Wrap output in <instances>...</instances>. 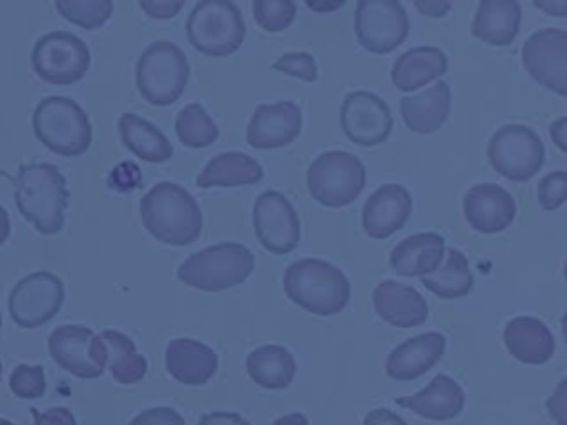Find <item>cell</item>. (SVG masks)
I'll return each mask as SVG.
<instances>
[{
  "instance_id": "cell-1",
  "label": "cell",
  "mask_w": 567,
  "mask_h": 425,
  "mask_svg": "<svg viewBox=\"0 0 567 425\" xmlns=\"http://www.w3.org/2000/svg\"><path fill=\"white\" fill-rule=\"evenodd\" d=\"M140 217L151 237L168 246H190L202 235L197 199L175 182H159L140 201Z\"/></svg>"
},
{
  "instance_id": "cell-2",
  "label": "cell",
  "mask_w": 567,
  "mask_h": 425,
  "mask_svg": "<svg viewBox=\"0 0 567 425\" xmlns=\"http://www.w3.org/2000/svg\"><path fill=\"white\" fill-rule=\"evenodd\" d=\"M16 206L20 215L42 235H55L64 226L69 206L66 177L58 166L40 162L20 166L13 179Z\"/></svg>"
},
{
  "instance_id": "cell-3",
  "label": "cell",
  "mask_w": 567,
  "mask_h": 425,
  "mask_svg": "<svg viewBox=\"0 0 567 425\" xmlns=\"http://www.w3.org/2000/svg\"><path fill=\"white\" fill-rule=\"evenodd\" d=\"M284 292L310 314H339L350 301L348 277L326 259L303 257L284 270Z\"/></svg>"
},
{
  "instance_id": "cell-4",
  "label": "cell",
  "mask_w": 567,
  "mask_h": 425,
  "mask_svg": "<svg viewBox=\"0 0 567 425\" xmlns=\"http://www.w3.org/2000/svg\"><path fill=\"white\" fill-rule=\"evenodd\" d=\"M33 133L44 148L62 157L84 155L93 139V128L84 108L64 95L40 100L31 117Z\"/></svg>"
},
{
  "instance_id": "cell-5",
  "label": "cell",
  "mask_w": 567,
  "mask_h": 425,
  "mask_svg": "<svg viewBox=\"0 0 567 425\" xmlns=\"http://www.w3.org/2000/svg\"><path fill=\"white\" fill-rule=\"evenodd\" d=\"M255 270V255L237 241H224L193 252L177 268V279L204 292H219L244 283Z\"/></svg>"
},
{
  "instance_id": "cell-6",
  "label": "cell",
  "mask_w": 567,
  "mask_h": 425,
  "mask_svg": "<svg viewBox=\"0 0 567 425\" xmlns=\"http://www.w3.org/2000/svg\"><path fill=\"white\" fill-rule=\"evenodd\" d=\"M190 75L186 53L171 40L151 42L135 64L140 95L153 106H168L179 100Z\"/></svg>"
},
{
  "instance_id": "cell-7",
  "label": "cell",
  "mask_w": 567,
  "mask_h": 425,
  "mask_svg": "<svg viewBox=\"0 0 567 425\" xmlns=\"http://www.w3.org/2000/svg\"><path fill=\"white\" fill-rule=\"evenodd\" d=\"M188 42L204 55L226 58L246 38V22L233 0H199L186 18Z\"/></svg>"
},
{
  "instance_id": "cell-8",
  "label": "cell",
  "mask_w": 567,
  "mask_h": 425,
  "mask_svg": "<svg viewBox=\"0 0 567 425\" xmlns=\"http://www.w3.org/2000/svg\"><path fill=\"white\" fill-rule=\"evenodd\" d=\"M306 186L312 199L321 206L343 208L361 195L365 186V166L352 153L326 151L308 166Z\"/></svg>"
},
{
  "instance_id": "cell-9",
  "label": "cell",
  "mask_w": 567,
  "mask_h": 425,
  "mask_svg": "<svg viewBox=\"0 0 567 425\" xmlns=\"http://www.w3.org/2000/svg\"><path fill=\"white\" fill-rule=\"evenodd\" d=\"M487 159L498 175L512 182H527L540 173L545 146L534 128L505 124L489 137Z\"/></svg>"
},
{
  "instance_id": "cell-10",
  "label": "cell",
  "mask_w": 567,
  "mask_h": 425,
  "mask_svg": "<svg viewBox=\"0 0 567 425\" xmlns=\"http://www.w3.org/2000/svg\"><path fill=\"white\" fill-rule=\"evenodd\" d=\"M31 66L49 84H75L91 66V51L82 38L69 31H49L35 40Z\"/></svg>"
},
{
  "instance_id": "cell-11",
  "label": "cell",
  "mask_w": 567,
  "mask_h": 425,
  "mask_svg": "<svg viewBox=\"0 0 567 425\" xmlns=\"http://www.w3.org/2000/svg\"><path fill=\"white\" fill-rule=\"evenodd\" d=\"M49 356L58 367L78 379H100L106 370V345L86 325H58L47 341Z\"/></svg>"
},
{
  "instance_id": "cell-12",
  "label": "cell",
  "mask_w": 567,
  "mask_h": 425,
  "mask_svg": "<svg viewBox=\"0 0 567 425\" xmlns=\"http://www.w3.org/2000/svg\"><path fill=\"white\" fill-rule=\"evenodd\" d=\"M408 31L410 20L399 0H357L354 33L365 51L390 53L403 44Z\"/></svg>"
},
{
  "instance_id": "cell-13",
  "label": "cell",
  "mask_w": 567,
  "mask_h": 425,
  "mask_svg": "<svg viewBox=\"0 0 567 425\" xmlns=\"http://www.w3.org/2000/svg\"><path fill=\"white\" fill-rule=\"evenodd\" d=\"M64 283L58 274L40 270L22 277L9 294V314L20 328H40L62 308Z\"/></svg>"
},
{
  "instance_id": "cell-14",
  "label": "cell",
  "mask_w": 567,
  "mask_h": 425,
  "mask_svg": "<svg viewBox=\"0 0 567 425\" xmlns=\"http://www.w3.org/2000/svg\"><path fill=\"white\" fill-rule=\"evenodd\" d=\"M525 71L551 93L567 97V31L545 27L534 31L520 51Z\"/></svg>"
},
{
  "instance_id": "cell-15",
  "label": "cell",
  "mask_w": 567,
  "mask_h": 425,
  "mask_svg": "<svg viewBox=\"0 0 567 425\" xmlns=\"http://www.w3.org/2000/svg\"><path fill=\"white\" fill-rule=\"evenodd\" d=\"M339 122L346 137L363 148L383 144L394 124L385 100L370 91H350L341 102Z\"/></svg>"
},
{
  "instance_id": "cell-16",
  "label": "cell",
  "mask_w": 567,
  "mask_h": 425,
  "mask_svg": "<svg viewBox=\"0 0 567 425\" xmlns=\"http://www.w3.org/2000/svg\"><path fill=\"white\" fill-rule=\"evenodd\" d=\"M252 226L259 243L272 255H286L301 239L299 215L279 190H264L252 206Z\"/></svg>"
},
{
  "instance_id": "cell-17",
  "label": "cell",
  "mask_w": 567,
  "mask_h": 425,
  "mask_svg": "<svg viewBox=\"0 0 567 425\" xmlns=\"http://www.w3.org/2000/svg\"><path fill=\"white\" fill-rule=\"evenodd\" d=\"M301 133V108L295 102L259 104L246 126V142L252 148L272 151L295 142Z\"/></svg>"
},
{
  "instance_id": "cell-18",
  "label": "cell",
  "mask_w": 567,
  "mask_h": 425,
  "mask_svg": "<svg viewBox=\"0 0 567 425\" xmlns=\"http://www.w3.org/2000/svg\"><path fill=\"white\" fill-rule=\"evenodd\" d=\"M412 212V195L401 184L379 186L363 204L361 226L372 239H388L405 226Z\"/></svg>"
},
{
  "instance_id": "cell-19",
  "label": "cell",
  "mask_w": 567,
  "mask_h": 425,
  "mask_svg": "<svg viewBox=\"0 0 567 425\" xmlns=\"http://www.w3.org/2000/svg\"><path fill=\"white\" fill-rule=\"evenodd\" d=\"M463 215L474 230L483 235H496L514 221L516 201L498 184H476L465 193Z\"/></svg>"
},
{
  "instance_id": "cell-20",
  "label": "cell",
  "mask_w": 567,
  "mask_h": 425,
  "mask_svg": "<svg viewBox=\"0 0 567 425\" xmlns=\"http://www.w3.org/2000/svg\"><path fill=\"white\" fill-rule=\"evenodd\" d=\"M164 365L171 379H175L182 385H206L217 367H219V356L217 352L190 336H177L171 339L166 350H164Z\"/></svg>"
},
{
  "instance_id": "cell-21",
  "label": "cell",
  "mask_w": 567,
  "mask_h": 425,
  "mask_svg": "<svg viewBox=\"0 0 567 425\" xmlns=\"http://www.w3.org/2000/svg\"><path fill=\"white\" fill-rule=\"evenodd\" d=\"M445 352V336L441 332H423L401 341L385 359V374L394 381H414L430 372Z\"/></svg>"
},
{
  "instance_id": "cell-22",
  "label": "cell",
  "mask_w": 567,
  "mask_h": 425,
  "mask_svg": "<svg viewBox=\"0 0 567 425\" xmlns=\"http://www.w3.org/2000/svg\"><path fill=\"white\" fill-rule=\"evenodd\" d=\"M394 405L410 410L427 421H452L465 407L463 387L447 374H436L425 387L414 394L396 396Z\"/></svg>"
},
{
  "instance_id": "cell-23",
  "label": "cell",
  "mask_w": 567,
  "mask_h": 425,
  "mask_svg": "<svg viewBox=\"0 0 567 425\" xmlns=\"http://www.w3.org/2000/svg\"><path fill=\"white\" fill-rule=\"evenodd\" d=\"M374 312L394 328H416L427 321V301L405 283L381 281L372 292Z\"/></svg>"
},
{
  "instance_id": "cell-24",
  "label": "cell",
  "mask_w": 567,
  "mask_h": 425,
  "mask_svg": "<svg viewBox=\"0 0 567 425\" xmlns=\"http://www.w3.org/2000/svg\"><path fill=\"white\" fill-rule=\"evenodd\" d=\"M503 343L507 352L525 365H543L556 352L551 330L536 317H514L503 328Z\"/></svg>"
},
{
  "instance_id": "cell-25",
  "label": "cell",
  "mask_w": 567,
  "mask_h": 425,
  "mask_svg": "<svg viewBox=\"0 0 567 425\" xmlns=\"http://www.w3.org/2000/svg\"><path fill=\"white\" fill-rule=\"evenodd\" d=\"M403 124L419 135L439 131L452 111V89L447 82H434L430 89L408 95L399 102Z\"/></svg>"
},
{
  "instance_id": "cell-26",
  "label": "cell",
  "mask_w": 567,
  "mask_h": 425,
  "mask_svg": "<svg viewBox=\"0 0 567 425\" xmlns=\"http://www.w3.org/2000/svg\"><path fill=\"white\" fill-rule=\"evenodd\" d=\"M445 257V239L436 232H416L399 241L390 252V266L399 277H427Z\"/></svg>"
},
{
  "instance_id": "cell-27",
  "label": "cell",
  "mask_w": 567,
  "mask_h": 425,
  "mask_svg": "<svg viewBox=\"0 0 567 425\" xmlns=\"http://www.w3.org/2000/svg\"><path fill=\"white\" fill-rule=\"evenodd\" d=\"M518 0H481L472 20V35L492 46H509L520 31Z\"/></svg>"
},
{
  "instance_id": "cell-28",
  "label": "cell",
  "mask_w": 567,
  "mask_h": 425,
  "mask_svg": "<svg viewBox=\"0 0 567 425\" xmlns=\"http://www.w3.org/2000/svg\"><path fill=\"white\" fill-rule=\"evenodd\" d=\"M447 73V55L439 46H412L392 64V84L399 91H416Z\"/></svg>"
},
{
  "instance_id": "cell-29",
  "label": "cell",
  "mask_w": 567,
  "mask_h": 425,
  "mask_svg": "<svg viewBox=\"0 0 567 425\" xmlns=\"http://www.w3.org/2000/svg\"><path fill=\"white\" fill-rule=\"evenodd\" d=\"M261 179H264V166L255 157L246 153L228 151L206 162V166L197 177V186L233 188V186H252V184H259Z\"/></svg>"
},
{
  "instance_id": "cell-30",
  "label": "cell",
  "mask_w": 567,
  "mask_h": 425,
  "mask_svg": "<svg viewBox=\"0 0 567 425\" xmlns=\"http://www.w3.org/2000/svg\"><path fill=\"white\" fill-rule=\"evenodd\" d=\"M117 133L122 144L142 162L162 164L173 157L168 137L153 122L135 113H122L117 117Z\"/></svg>"
},
{
  "instance_id": "cell-31",
  "label": "cell",
  "mask_w": 567,
  "mask_h": 425,
  "mask_svg": "<svg viewBox=\"0 0 567 425\" xmlns=\"http://www.w3.org/2000/svg\"><path fill=\"white\" fill-rule=\"evenodd\" d=\"M246 372L250 381L264 390H286L297 374V363L290 350L268 343L246 356Z\"/></svg>"
},
{
  "instance_id": "cell-32",
  "label": "cell",
  "mask_w": 567,
  "mask_h": 425,
  "mask_svg": "<svg viewBox=\"0 0 567 425\" xmlns=\"http://www.w3.org/2000/svg\"><path fill=\"white\" fill-rule=\"evenodd\" d=\"M100 336L106 345V354H109L106 367H109L113 381L120 385L140 383L146 376L148 363H146L144 354L137 352L133 339L113 328L104 330Z\"/></svg>"
},
{
  "instance_id": "cell-33",
  "label": "cell",
  "mask_w": 567,
  "mask_h": 425,
  "mask_svg": "<svg viewBox=\"0 0 567 425\" xmlns=\"http://www.w3.org/2000/svg\"><path fill=\"white\" fill-rule=\"evenodd\" d=\"M421 283L439 299H461L472 292L474 277L467 257L456 248H445V261L432 274L421 277Z\"/></svg>"
},
{
  "instance_id": "cell-34",
  "label": "cell",
  "mask_w": 567,
  "mask_h": 425,
  "mask_svg": "<svg viewBox=\"0 0 567 425\" xmlns=\"http://www.w3.org/2000/svg\"><path fill=\"white\" fill-rule=\"evenodd\" d=\"M175 133L186 148H206L219 137L217 124L199 102H190L177 113Z\"/></svg>"
},
{
  "instance_id": "cell-35",
  "label": "cell",
  "mask_w": 567,
  "mask_h": 425,
  "mask_svg": "<svg viewBox=\"0 0 567 425\" xmlns=\"http://www.w3.org/2000/svg\"><path fill=\"white\" fill-rule=\"evenodd\" d=\"M58 13L82 29H100L113 15V0H53Z\"/></svg>"
},
{
  "instance_id": "cell-36",
  "label": "cell",
  "mask_w": 567,
  "mask_h": 425,
  "mask_svg": "<svg viewBox=\"0 0 567 425\" xmlns=\"http://www.w3.org/2000/svg\"><path fill=\"white\" fill-rule=\"evenodd\" d=\"M295 0H252V18L268 33L286 31L295 22Z\"/></svg>"
},
{
  "instance_id": "cell-37",
  "label": "cell",
  "mask_w": 567,
  "mask_h": 425,
  "mask_svg": "<svg viewBox=\"0 0 567 425\" xmlns=\"http://www.w3.org/2000/svg\"><path fill=\"white\" fill-rule=\"evenodd\" d=\"M9 387L18 398H24V401L40 398L47 390L44 367L42 365H29V363L16 365L11 376H9Z\"/></svg>"
},
{
  "instance_id": "cell-38",
  "label": "cell",
  "mask_w": 567,
  "mask_h": 425,
  "mask_svg": "<svg viewBox=\"0 0 567 425\" xmlns=\"http://www.w3.org/2000/svg\"><path fill=\"white\" fill-rule=\"evenodd\" d=\"M567 201V173L551 170L538 184V204L543 210H558Z\"/></svg>"
},
{
  "instance_id": "cell-39",
  "label": "cell",
  "mask_w": 567,
  "mask_h": 425,
  "mask_svg": "<svg viewBox=\"0 0 567 425\" xmlns=\"http://www.w3.org/2000/svg\"><path fill=\"white\" fill-rule=\"evenodd\" d=\"M272 66L277 71H281L286 75H292V77H299L303 82H315L317 80V62L310 53H303V51L284 53Z\"/></svg>"
},
{
  "instance_id": "cell-40",
  "label": "cell",
  "mask_w": 567,
  "mask_h": 425,
  "mask_svg": "<svg viewBox=\"0 0 567 425\" xmlns=\"http://www.w3.org/2000/svg\"><path fill=\"white\" fill-rule=\"evenodd\" d=\"M128 425H186V421L177 410L157 405V407H148V410H142L140 414H135Z\"/></svg>"
},
{
  "instance_id": "cell-41",
  "label": "cell",
  "mask_w": 567,
  "mask_h": 425,
  "mask_svg": "<svg viewBox=\"0 0 567 425\" xmlns=\"http://www.w3.org/2000/svg\"><path fill=\"white\" fill-rule=\"evenodd\" d=\"M545 410L556 425H567V376L547 396Z\"/></svg>"
},
{
  "instance_id": "cell-42",
  "label": "cell",
  "mask_w": 567,
  "mask_h": 425,
  "mask_svg": "<svg viewBox=\"0 0 567 425\" xmlns=\"http://www.w3.org/2000/svg\"><path fill=\"white\" fill-rule=\"evenodd\" d=\"M137 4L153 20H171L182 11L186 0H137Z\"/></svg>"
},
{
  "instance_id": "cell-43",
  "label": "cell",
  "mask_w": 567,
  "mask_h": 425,
  "mask_svg": "<svg viewBox=\"0 0 567 425\" xmlns=\"http://www.w3.org/2000/svg\"><path fill=\"white\" fill-rule=\"evenodd\" d=\"M31 416H33V425H78L73 412L62 405L49 407L44 412L31 410Z\"/></svg>"
},
{
  "instance_id": "cell-44",
  "label": "cell",
  "mask_w": 567,
  "mask_h": 425,
  "mask_svg": "<svg viewBox=\"0 0 567 425\" xmlns=\"http://www.w3.org/2000/svg\"><path fill=\"white\" fill-rule=\"evenodd\" d=\"M197 425H250V421H246L241 414L237 412H206L199 416Z\"/></svg>"
},
{
  "instance_id": "cell-45",
  "label": "cell",
  "mask_w": 567,
  "mask_h": 425,
  "mask_svg": "<svg viewBox=\"0 0 567 425\" xmlns=\"http://www.w3.org/2000/svg\"><path fill=\"white\" fill-rule=\"evenodd\" d=\"M412 2L421 15L434 18V20L447 15L454 4V0H412Z\"/></svg>"
},
{
  "instance_id": "cell-46",
  "label": "cell",
  "mask_w": 567,
  "mask_h": 425,
  "mask_svg": "<svg viewBox=\"0 0 567 425\" xmlns=\"http://www.w3.org/2000/svg\"><path fill=\"white\" fill-rule=\"evenodd\" d=\"M363 425H408V421L388 407H374L363 416Z\"/></svg>"
},
{
  "instance_id": "cell-47",
  "label": "cell",
  "mask_w": 567,
  "mask_h": 425,
  "mask_svg": "<svg viewBox=\"0 0 567 425\" xmlns=\"http://www.w3.org/2000/svg\"><path fill=\"white\" fill-rule=\"evenodd\" d=\"M549 137L556 144V148L567 155V115L558 117L549 124Z\"/></svg>"
},
{
  "instance_id": "cell-48",
  "label": "cell",
  "mask_w": 567,
  "mask_h": 425,
  "mask_svg": "<svg viewBox=\"0 0 567 425\" xmlns=\"http://www.w3.org/2000/svg\"><path fill=\"white\" fill-rule=\"evenodd\" d=\"M532 4L551 18L567 15V0H532Z\"/></svg>"
},
{
  "instance_id": "cell-49",
  "label": "cell",
  "mask_w": 567,
  "mask_h": 425,
  "mask_svg": "<svg viewBox=\"0 0 567 425\" xmlns=\"http://www.w3.org/2000/svg\"><path fill=\"white\" fill-rule=\"evenodd\" d=\"M303 2L315 13H332V11L341 9L348 0H303Z\"/></svg>"
},
{
  "instance_id": "cell-50",
  "label": "cell",
  "mask_w": 567,
  "mask_h": 425,
  "mask_svg": "<svg viewBox=\"0 0 567 425\" xmlns=\"http://www.w3.org/2000/svg\"><path fill=\"white\" fill-rule=\"evenodd\" d=\"M272 425H308V418H306V414H301V412H292V414L279 416Z\"/></svg>"
},
{
  "instance_id": "cell-51",
  "label": "cell",
  "mask_w": 567,
  "mask_h": 425,
  "mask_svg": "<svg viewBox=\"0 0 567 425\" xmlns=\"http://www.w3.org/2000/svg\"><path fill=\"white\" fill-rule=\"evenodd\" d=\"M11 232V221H9V212L4 210V206H0V246L9 239Z\"/></svg>"
},
{
  "instance_id": "cell-52",
  "label": "cell",
  "mask_w": 567,
  "mask_h": 425,
  "mask_svg": "<svg viewBox=\"0 0 567 425\" xmlns=\"http://www.w3.org/2000/svg\"><path fill=\"white\" fill-rule=\"evenodd\" d=\"M0 425H13V421H9V418H4V416H0Z\"/></svg>"
},
{
  "instance_id": "cell-53",
  "label": "cell",
  "mask_w": 567,
  "mask_h": 425,
  "mask_svg": "<svg viewBox=\"0 0 567 425\" xmlns=\"http://www.w3.org/2000/svg\"><path fill=\"white\" fill-rule=\"evenodd\" d=\"M563 330H565V339H567V314H565V319H563Z\"/></svg>"
},
{
  "instance_id": "cell-54",
  "label": "cell",
  "mask_w": 567,
  "mask_h": 425,
  "mask_svg": "<svg viewBox=\"0 0 567 425\" xmlns=\"http://www.w3.org/2000/svg\"><path fill=\"white\" fill-rule=\"evenodd\" d=\"M563 274H565V281H567V263H565V268H563Z\"/></svg>"
},
{
  "instance_id": "cell-55",
  "label": "cell",
  "mask_w": 567,
  "mask_h": 425,
  "mask_svg": "<svg viewBox=\"0 0 567 425\" xmlns=\"http://www.w3.org/2000/svg\"><path fill=\"white\" fill-rule=\"evenodd\" d=\"M0 381H2V363H0Z\"/></svg>"
},
{
  "instance_id": "cell-56",
  "label": "cell",
  "mask_w": 567,
  "mask_h": 425,
  "mask_svg": "<svg viewBox=\"0 0 567 425\" xmlns=\"http://www.w3.org/2000/svg\"><path fill=\"white\" fill-rule=\"evenodd\" d=\"M0 330H2V314H0Z\"/></svg>"
}]
</instances>
